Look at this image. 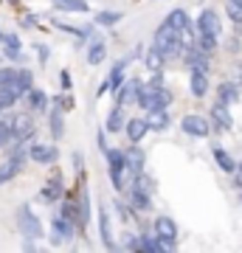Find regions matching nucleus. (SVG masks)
<instances>
[{
    "instance_id": "nucleus-44",
    "label": "nucleus",
    "mask_w": 242,
    "mask_h": 253,
    "mask_svg": "<svg viewBox=\"0 0 242 253\" xmlns=\"http://www.w3.org/2000/svg\"><path fill=\"white\" fill-rule=\"evenodd\" d=\"M34 48H37V54H40V56H37V59H40V65H48V56H51V48L45 45V42H40V45H34Z\"/></svg>"
},
{
    "instance_id": "nucleus-45",
    "label": "nucleus",
    "mask_w": 242,
    "mask_h": 253,
    "mask_svg": "<svg viewBox=\"0 0 242 253\" xmlns=\"http://www.w3.org/2000/svg\"><path fill=\"white\" fill-rule=\"evenodd\" d=\"M59 84H62V90H71L73 79H71V71H68V68H62V71H59Z\"/></svg>"
},
{
    "instance_id": "nucleus-29",
    "label": "nucleus",
    "mask_w": 242,
    "mask_h": 253,
    "mask_svg": "<svg viewBox=\"0 0 242 253\" xmlns=\"http://www.w3.org/2000/svg\"><path fill=\"white\" fill-rule=\"evenodd\" d=\"M59 214H62L65 219L76 222V225H82V206L76 200H62V203H59Z\"/></svg>"
},
{
    "instance_id": "nucleus-48",
    "label": "nucleus",
    "mask_w": 242,
    "mask_h": 253,
    "mask_svg": "<svg viewBox=\"0 0 242 253\" xmlns=\"http://www.w3.org/2000/svg\"><path fill=\"white\" fill-rule=\"evenodd\" d=\"M228 48H231V51H234V54H237V48H240V40H237V37H234V40H231V42H228Z\"/></svg>"
},
{
    "instance_id": "nucleus-51",
    "label": "nucleus",
    "mask_w": 242,
    "mask_h": 253,
    "mask_svg": "<svg viewBox=\"0 0 242 253\" xmlns=\"http://www.w3.org/2000/svg\"><path fill=\"white\" fill-rule=\"evenodd\" d=\"M3 59H6V56H3V54H0V65H3Z\"/></svg>"
},
{
    "instance_id": "nucleus-23",
    "label": "nucleus",
    "mask_w": 242,
    "mask_h": 253,
    "mask_svg": "<svg viewBox=\"0 0 242 253\" xmlns=\"http://www.w3.org/2000/svg\"><path fill=\"white\" fill-rule=\"evenodd\" d=\"M169 62V59H166V56H163V51L158 45H149V51H146V54H144V68H146V71L149 73H161L163 71V65Z\"/></svg>"
},
{
    "instance_id": "nucleus-9",
    "label": "nucleus",
    "mask_w": 242,
    "mask_h": 253,
    "mask_svg": "<svg viewBox=\"0 0 242 253\" xmlns=\"http://www.w3.org/2000/svg\"><path fill=\"white\" fill-rule=\"evenodd\" d=\"M26 161H28V152H11L9 161L0 163V186H6L9 180H14V177L23 172Z\"/></svg>"
},
{
    "instance_id": "nucleus-18",
    "label": "nucleus",
    "mask_w": 242,
    "mask_h": 253,
    "mask_svg": "<svg viewBox=\"0 0 242 253\" xmlns=\"http://www.w3.org/2000/svg\"><path fill=\"white\" fill-rule=\"evenodd\" d=\"M62 194H65V183H62V174L56 172L54 177L43 186L40 200H43V203H56V200H62Z\"/></svg>"
},
{
    "instance_id": "nucleus-31",
    "label": "nucleus",
    "mask_w": 242,
    "mask_h": 253,
    "mask_svg": "<svg viewBox=\"0 0 242 253\" xmlns=\"http://www.w3.org/2000/svg\"><path fill=\"white\" fill-rule=\"evenodd\" d=\"M11 141H14V118L0 116V149H6Z\"/></svg>"
},
{
    "instance_id": "nucleus-14",
    "label": "nucleus",
    "mask_w": 242,
    "mask_h": 253,
    "mask_svg": "<svg viewBox=\"0 0 242 253\" xmlns=\"http://www.w3.org/2000/svg\"><path fill=\"white\" fill-rule=\"evenodd\" d=\"M189 90L194 99H203L208 93V71L206 68H189Z\"/></svg>"
},
{
    "instance_id": "nucleus-16",
    "label": "nucleus",
    "mask_w": 242,
    "mask_h": 253,
    "mask_svg": "<svg viewBox=\"0 0 242 253\" xmlns=\"http://www.w3.org/2000/svg\"><path fill=\"white\" fill-rule=\"evenodd\" d=\"M211 155H214V161H217V166L223 169L225 174H237V169H240V161H234V155L225 149V146H220V144H211Z\"/></svg>"
},
{
    "instance_id": "nucleus-4",
    "label": "nucleus",
    "mask_w": 242,
    "mask_h": 253,
    "mask_svg": "<svg viewBox=\"0 0 242 253\" xmlns=\"http://www.w3.org/2000/svg\"><path fill=\"white\" fill-rule=\"evenodd\" d=\"M14 222H17V231L26 236V239H43L45 236L43 222H40V217L31 211L28 203H20L17 206V211H14Z\"/></svg>"
},
{
    "instance_id": "nucleus-42",
    "label": "nucleus",
    "mask_w": 242,
    "mask_h": 253,
    "mask_svg": "<svg viewBox=\"0 0 242 253\" xmlns=\"http://www.w3.org/2000/svg\"><path fill=\"white\" fill-rule=\"evenodd\" d=\"M54 104H56V107H62L65 113H68V110H73V96L65 90V93H59V96H54Z\"/></svg>"
},
{
    "instance_id": "nucleus-43",
    "label": "nucleus",
    "mask_w": 242,
    "mask_h": 253,
    "mask_svg": "<svg viewBox=\"0 0 242 253\" xmlns=\"http://www.w3.org/2000/svg\"><path fill=\"white\" fill-rule=\"evenodd\" d=\"M104 135H107V126H99V129H96V144H99L101 152H107V149H110V146H107V138H104Z\"/></svg>"
},
{
    "instance_id": "nucleus-39",
    "label": "nucleus",
    "mask_w": 242,
    "mask_h": 253,
    "mask_svg": "<svg viewBox=\"0 0 242 253\" xmlns=\"http://www.w3.org/2000/svg\"><path fill=\"white\" fill-rule=\"evenodd\" d=\"M124 239H121V248L124 251H141V236L138 234H130V231H124Z\"/></svg>"
},
{
    "instance_id": "nucleus-46",
    "label": "nucleus",
    "mask_w": 242,
    "mask_h": 253,
    "mask_svg": "<svg viewBox=\"0 0 242 253\" xmlns=\"http://www.w3.org/2000/svg\"><path fill=\"white\" fill-rule=\"evenodd\" d=\"M3 45H6V48H23V42H20L17 34H6V37H3Z\"/></svg>"
},
{
    "instance_id": "nucleus-33",
    "label": "nucleus",
    "mask_w": 242,
    "mask_h": 253,
    "mask_svg": "<svg viewBox=\"0 0 242 253\" xmlns=\"http://www.w3.org/2000/svg\"><path fill=\"white\" fill-rule=\"evenodd\" d=\"M56 11H73V14H85L88 9V0H54Z\"/></svg>"
},
{
    "instance_id": "nucleus-26",
    "label": "nucleus",
    "mask_w": 242,
    "mask_h": 253,
    "mask_svg": "<svg viewBox=\"0 0 242 253\" xmlns=\"http://www.w3.org/2000/svg\"><path fill=\"white\" fill-rule=\"evenodd\" d=\"M127 121H130V118L124 116V104H116V107L107 113V118H104V126H107V132H121L127 126Z\"/></svg>"
},
{
    "instance_id": "nucleus-21",
    "label": "nucleus",
    "mask_w": 242,
    "mask_h": 253,
    "mask_svg": "<svg viewBox=\"0 0 242 253\" xmlns=\"http://www.w3.org/2000/svg\"><path fill=\"white\" fill-rule=\"evenodd\" d=\"M138 90H141V82L138 79H127L121 84V90L116 93V104H138Z\"/></svg>"
},
{
    "instance_id": "nucleus-30",
    "label": "nucleus",
    "mask_w": 242,
    "mask_h": 253,
    "mask_svg": "<svg viewBox=\"0 0 242 253\" xmlns=\"http://www.w3.org/2000/svg\"><path fill=\"white\" fill-rule=\"evenodd\" d=\"M166 23H169V26H175L178 31H186V28L194 26V23L189 20V11L186 9H172L169 14H166Z\"/></svg>"
},
{
    "instance_id": "nucleus-25",
    "label": "nucleus",
    "mask_w": 242,
    "mask_h": 253,
    "mask_svg": "<svg viewBox=\"0 0 242 253\" xmlns=\"http://www.w3.org/2000/svg\"><path fill=\"white\" fill-rule=\"evenodd\" d=\"M211 121H214L220 129H231L234 126V118H231V113H228V104H223V101H214L211 104Z\"/></svg>"
},
{
    "instance_id": "nucleus-38",
    "label": "nucleus",
    "mask_w": 242,
    "mask_h": 253,
    "mask_svg": "<svg viewBox=\"0 0 242 253\" xmlns=\"http://www.w3.org/2000/svg\"><path fill=\"white\" fill-rule=\"evenodd\" d=\"M225 11H228V20H231L234 26H242V3H237V0H228Z\"/></svg>"
},
{
    "instance_id": "nucleus-28",
    "label": "nucleus",
    "mask_w": 242,
    "mask_h": 253,
    "mask_svg": "<svg viewBox=\"0 0 242 253\" xmlns=\"http://www.w3.org/2000/svg\"><path fill=\"white\" fill-rule=\"evenodd\" d=\"M146 118H149V126H152L155 132H166L172 126L169 110H152V113H146Z\"/></svg>"
},
{
    "instance_id": "nucleus-10",
    "label": "nucleus",
    "mask_w": 242,
    "mask_h": 253,
    "mask_svg": "<svg viewBox=\"0 0 242 253\" xmlns=\"http://www.w3.org/2000/svg\"><path fill=\"white\" fill-rule=\"evenodd\" d=\"M56 158H59V149H56L54 144H40V141L28 144V161L51 166V163H56Z\"/></svg>"
},
{
    "instance_id": "nucleus-5",
    "label": "nucleus",
    "mask_w": 242,
    "mask_h": 253,
    "mask_svg": "<svg viewBox=\"0 0 242 253\" xmlns=\"http://www.w3.org/2000/svg\"><path fill=\"white\" fill-rule=\"evenodd\" d=\"M155 228V234L161 236V242H163V251H175L178 248V222L172 217H166V214H158L152 222Z\"/></svg>"
},
{
    "instance_id": "nucleus-11",
    "label": "nucleus",
    "mask_w": 242,
    "mask_h": 253,
    "mask_svg": "<svg viewBox=\"0 0 242 253\" xmlns=\"http://www.w3.org/2000/svg\"><path fill=\"white\" fill-rule=\"evenodd\" d=\"M183 62H186L189 68H206V71H208L211 54H208V51H203V48H200L194 40H189L186 48H183Z\"/></svg>"
},
{
    "instance_id": "nucleus-53",
    "label": "nucleus",
    "mask_w": 242,
    "mask_h": 253,
    "mask_svg": "<svg viewBox=\"0 0 242 253\" xmlns=\"http://www.w3.org/2000/svg\"><path fill=\"white\" fill-rule=\"evenodd\" d=\"M0 116H3V107H0Z\"/></svg>"
},
{
    "instance_id": "nucleus-12",
    "label": "nucleus",
    "mask_w": 242,
    "mask_h": 253,
    "mask_svg": "<svg viewBox=\"0 0 242 253\" xmlns=\"http://www.w3.org/2000/svg\"><path fill=\"white\" fill-rule=\"evenodd\" d=\"M197 34H214V37H220L223 34V23H220V14L217 11H211V9H203L200 11V17H197Z\"/></svg>"
},
{
    "instance_id": "nucleus-47",
    "label": "nucleus",
    "mask_w": 242,
    "mask_h": 253,
    "mask_svg": "<svg viewBox=\"0 0 242 253\" xmlns=\"http://www.w3.org/2000/svg\"><path fill=\"white\" fill-rule=\"evenodd\" d=\"M73 166H76V172H82V166H85V158H82V152H73Z\"/></svg>"
},
{
    "instance_id": "nucleus-1",
    "label": "nucleus",
    "mask_w": 242,
    "mask_h": 253,
    "mask_svg": "<svg viewBox=\"0 0 242 253\" xmlns=\"http://www.w3.org/2000/svg\"><path fill=\"white\" fill-rule=\"evenodd\" d=\"M172 104V93L163 87V73H152L149 82H141V90H138V107L144 113H152V110H169Z\"/></svg>"
},
{
    "instance_id": "nucleus-35",
    "label": "nucleus",
    "mask_w": 242,
    "mask_h": 253,
    "mask_svg": "<svg viewBox=\"0 0 242 253\" xmlns=\"http://www.w3.org/2000/svg\"><path fill=\"white\" fill-rule=\"evenodd\" d=\"M121 17H124L121 11H99V14L93 17V23H96V26H104V28H113L116 23H121Z\"/></svg>"
},
{
    "instance_id": "nucleus-32",
    "label": "nucleus",
    "mask_w": 242,
    "mask_h": 253,
    "mask_svg": "<svg viewBox=\"0 0 242 253\" xmlns=\"http://www.w3.org/2000/svg\"><path fill=\"white\" fill-rule=\"evenodd\" d=\"M11 84H14L23 96H26V93L34 87V73L28 71V68H17V76H14V82H11Z\"/></svg>"
},
{
    "instance_id": "nucleus-8",
    "label": "nucleus",
    "mask_w": 242,
    "mask_h": 253,
    "mask_svg": "<svg viewBox=\"0 0 242 253\" xmlns=\"http://www.w3.org/2000/svg\"><path fill=\"white\" fill-rule=\"evenodd\" d=\"M127 197H130V206H133L135 211H149V208H152V189L144 186L138 177H133L130 189H127Z\"/></svg>"
},
{
    "instance_id": "nucleus-20",
    "label": "nucleus",
    "mask_w": 242,
    "mask_h": 253,
    "mask_svg": "<svg viewBox=\"0 0 242 253\" xmlns=\"http://www.w3.org/2000/svg\"><path fill=\"white\" fill-rule=\"evenodd\" d=\"M127 169H130V177H138L144 172V163H146V155H144L141 146H127Z\"/></svg>"
},
{
    "instance_id": "nucleus-6",
    "label": "nucleus",
    "mask_w": 242,
    "mask_h": 253,
    "mask_svg": "<svg viewBox=\"0 0 242 253\" xmlns=\"http://www.w3.org/2000/svg\"><path fill=\"white\" fill-rule=\"evenodd\" d=\"M76 222H71V219H65L62 214H56V217H51V245L54 248H59V245H65V242H71L73 236H76Z\"/></svg>"
},
{
    "instance_id": "nucleus-40",
    "label": "nucleus",
    "mask_w": 242,
    "mask_h": 253,
    "mask_svg": "<svg viewBox=\"0 0 242 253\" xmlns=\"http://www.w3.org/2000/svg\"><path fill=\"white\" fill-rule=\"evenodd\" d=\"M3 56H6L9 62H17V65L26 62V54H23V48H6V45H3Z\"/></svg>"
},
{
    "instance_id": "nucleus-15",
    "label": "nucleus",
    "mask_w": 242,
    "mask_h": 253,
    "mask_svg": "<svg viewBox=\"0 0 242 253\" xmlns=\"http://www.w3.org/2000/svg\"><path fill=\"white\" fill-rule=\"evenodd\" d=\"M149 129H152V126H149V118H144V116L130 118V121H127V126H124L127 141H130V144H141V141H144V135H146Z\"/></svg>"
},
{
    "instance_id": "nucleus-50",
    "label": "nucleus",
    "mask_w": 242,
    "mask_h": 253,
    "mask_svg": "<svg viewBox=\"0 0 242 253\" xmlns=\"http://www.w3.org/2000/svg\"><path fill=\"white\" fill-rule=\"evenodd\" d=\"M240 208H242V191H240Z\"/></svg>"
},
{
    "instance_id": "nucleus-37",
    "label": "nucleus",
    "mask_w": 242,
    "mask_h": 253,
    "mask_svg": "<svg viewBox=\"0 0 242 253\" xmlns=\"http://www.w3.org/2000/svg\"><path fill=\"white\" fill-rule=\"evenodd\" d=\"M194 42H197L203 51H208V54H214L217 51V37L214 34H197L194 37Z\"/></svg>"
},
{
    "instance_id": "nucleus-13",
    "label": "nucleus",
    "mask_w": 242,
    "mask_h": 253,
    "mask_svg": "<svg viewBox=\"0 0 242 253\" xmlns=\"http://www.w3.org/2000/svg\"><path fill=\"white\" fill-rule=\"evenodd\" d=\"M14 141L34 144V113H31V110H28L26 116L14 118Z\"/></svg>"
},
{
    "instance_id": "nucleus-7",
    "label": "nucleus",
    "mask_w": 242,
    "mask_h": 253,
    "mask_svg": "<svg viewBox=\"0 0 242 253\" xmlns=\"http://www.w3.org/2000/svg\"><path fill=\"white\" fill-rule=\"evenodd\" d=\"M211 118L206 116H197V113H189V116L180 118V129L186 132V135L192 138H208V132H211Z\"/></svg>"
},
{
    "instance_id": "nucleus-3",
    "label": "nucleus",
    "mask_w": 242,
    "mask_h": 253,
    "mask_svg": "<svg viewBox=\"0 0 242 253\" xmlns=\"http://www.w3.org/2000/svg\"><path fill=\"white\" fill-rule=\"evenodd\" d=\"M104 161H107V174H110V183L113 189L121 194L127 189V177H130V169H127V152L124 149H113L110 146L104 152Z\"/></svg>"
},
{
    "instance_id": "nucleus-22",
    "label": "nucleus",
    "mask_w": 242,
    "mask_h": 253,
    "mask_svg": "<svg viewBox=\"0 0 242 253\" xmlns=\"http://www.w3.org/2000/svg\"><path fill=\"white\" fill-rule=\"evenodd\" d=\"M217 101H223V104H237L240 101V84L234 79H225V82H220L217 84Z\"/></svg>"
},
{
    "instance_id": "nucleus-19",
    "label": "nucleus",
    "mask_w": 242,
    "mask_h": 253,
    "mask_svg": "<svg viewBox=\"0 0 242 253\" xmlns=\"http://www.w3.org/2000/svg\"><path fill=\"white\" fill-rule=\"evenodd\" d=\"M48 132H51L54 141H62L65 135V110L56 107V104L48 110Z\"/></svg>"
},
{
    "instance_id": "nucleus-52",
    "label": "nucleus",
    "mask_w": 242,
    "mask_h": 253,
    "mask_svg": "<svg viewBox=\"0 0 242 253\" xmlns=\"http://www.w3.org/2000/svg\"><path fill=\"white\" fill-rule=\"evenodd\" d=\"M3 37H6V34H3V31H0V42H3Z\"/></svg>"
},
{
    "instance_id": "nucleus-2",
    "label": "nucleus",
    "mask_w": 242,
    "mask_h": 253,
    "mask_svg": "<svg viewBox=\"0 0 242 253\" xmlns=\"http://www.w3.org/2000/svg\"><path fill=\"white\" fill-rule=\"evenodd\" d=\"M152 42L163 51V56H166V59L180 56V54H183V48H186V45H183V31H178L175 26H169L166 20L158 26V31H155V37H152Z\"/></svg>"
},
{
    "instance_id": "nucleus-34",
    "label": "nucleus",
    "mask_w": 242,
    "mask_h": 253,
    "mask_svg": "<svg viewBox=\"0 0 242 253\" xmlns=\"http://www.w3.org/2000/svg\"><path fill=\"white\" fill-rule=\"evenodd\" d=\"M17 99H23V93H20L14 84H3V87H0V107H3V110L14 107V104H17Z\"/></svg>"
},
{
    "instance_id": "nucleus-41",
    "label": "nucleus",
    "mask_w": 242,
    "mask_h": 253,
    "mask_svg": "<svg viewBox=\"0 0 242 253\" xmlns=\"http://www.w3.org/2000/svg\"><path fill=\"white\" fill-rule=\"evenodd\" d=\"M17 76V68H11V65H0V87L3 84H11Z\"/></svg>"
},
{
    "instance_id": "nucleus-49",
    "label": "nucleus",
    "mask_w": 242,
    "mask_h": 253,
    "mask_svg": "<svg viewBox=\"0 0 242 253\" xmlns=\"http://www.w3.org/2000/svg\"><path fill=\"white\" fill-rule=\"evenodd\" d=\"M237 174H242V161H240V169H237Z\"/></svg>"
},
{
    "instance_id": "nucleus-17",
    "label": "nucleus",
    "mask_w": 242,
    "mask_h": 253,
    "mask_svg": "<svg viewBox=\"0 0 242 253\" xmlns=\"http://www.w3.org/2000/svg\"><path fill=\"white\" fill-rule=\"evenodd\" d=\"M99 236H101V245L107 248V251H118L116 239H113V225H110V214L107 208L99 206Z\"/></svg>"
},
{
    "instance_id": "nucleus-36",
    "label": "nucleus",
    "mask_w": 242,
    "mask_h": 253,
    "mask_svg": "<svg viewBox=\"0 0 242 253\" xmlns=\"http://www.w3.org/2000/svg\"><path fill=\"white\" fill-rule=\"evenodd\" d=\"M79 206H82V225H79V231H85L88 222H90V214H93V211H90V194L88 191H82L79 194Z\"/></svg>"
},
{
    "instance_id": "nucleus-27",
    "label": "nucleus",
    "mask_w": 242,
    "mask_h": 253,
    "mask_svg": "<svg viewBox=\"0 0 242 253\" xmlns=\"http://www.w3.org/2000/svg\"><path fill=\"white\" fill-rule=\"evenodd\" d=\"M104 56H107V42H104L101 37H93V40H90V48H88V65L104 62Z\"/></svg>"
},
{
    "instance_id": "nucleus-54",
    "label": "nucleus",
    "mask_w": 242,
    "mask_h": 253,
    "mask_svg": "<svg viewBox=\"0 0 242 253\" xmlns=\"http://www.w3.org/2000/svg\"><path fill=\"white\" fill-rule=\"evenodd\" d=\"M237 3H242V0H237Z\"/></svg>"
},
{
    "instance_id": "nucleus-24",
    "label": "nucleus",
    "mask_w": 242,
    "mask_h": 253,
    "mask_svg": "<svg viewBox=\"0 0 242 253\" xmlns=\"http://www.w3.org/2000/svg\"><path fill=\"white\" fill-rule=\"evenodd\" d=\"M48 101H51V99H48V93L40 90V87H31V90L26 93V107L31 110L34 116H37V113H45V110H48Z\"/></svg>"
}]
</instances>
